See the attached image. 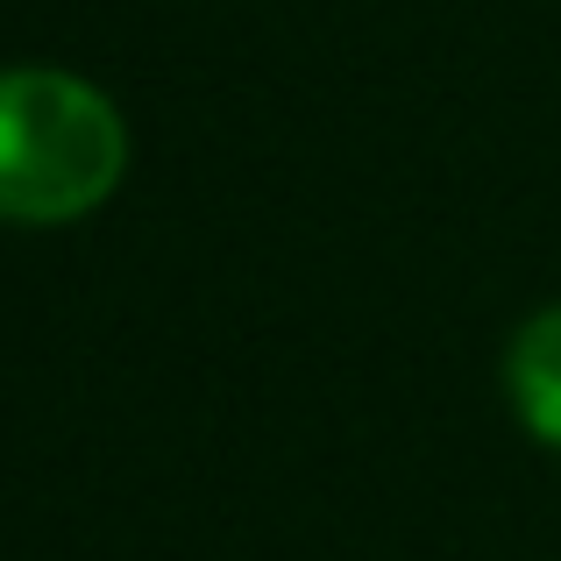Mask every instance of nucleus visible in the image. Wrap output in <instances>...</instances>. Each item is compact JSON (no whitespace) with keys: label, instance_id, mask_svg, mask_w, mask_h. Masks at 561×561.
<instances>
[{"label":"nucleus","instance_id":"f257e3e1","mask_svg":"<svg viewBox=\"0 0 561 561\" xmlns=\"http://www.w3.org/2000/svg\"><path fill=\"white\" fill-rule=\"evenodd\" d=\"M128 171V122L93 79L50 65L0 71V220H85Z\"/></svg>","mask_w":561,"mask_h":561},{"label":"nucleus","instance_id":"f03ea898","mask_svg":"<svg viewBox=\"0 0 561 561\" xmlns=\"http://www.w3.org/2000/svg\"><path fill=\"white\" fill-rule=\"evenodd\" d=\"M505 391L512 412L526 420V434L561 448V306L534 313L505 348Z\"/></svg>","mask_w":561,"mask_h":561}]
</instances>
